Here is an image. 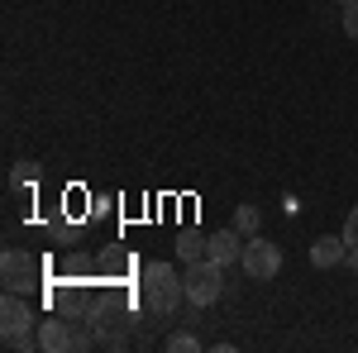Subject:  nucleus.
I'll return each instance as SVG.
<instances>
[{
	"label": "nucleus",
	"instance_id": "obj_1",
	"mask_svg": "<svg viewBox=\"0 0 358 353\" xmlns=\"http://www.w3.org/2000/svg\"><path fill=\"white\" fill-rule=\"evenodd\" d=\"M138 296L143 305L153 310V315H172L182 296H187V287H182V272L172 268V263H148L143 277H138Z\"/></svg>",
	"mask_w": 358,
	"mask_h": 353
},
{
	"label": "nucleus",
	"instance_id": "obj_2",
	"mask_svg": "<svg viewBox=\"0 0 358 353\" xmlns=\"http://www.w3.org/2000/svg\"><path fill=\"white\" fill-rule=\"evenodd\" d=\"M182 287H187V301H192V305H215V301L224 296V263H215V258L187 263Z\"/></svg>",
	"mask_w": 358,
	"mask_h": 353
},
{
	"label": "nucleus",
	"instance_id": "obj_3",
	"mask_svg": "<svg viewBox=\"0 0 358 353\" xmlns=\"http://www.w3.org/2000/svg\"><path fill=\"white\" fill-rule=\"evenodd\" d=\"M38 258L34 253H24V248H5L0 253V287L5 291H20V296H29L34 287H38Z\"/></svg>",
	"mask_w": 358,
	"mask_h": 353
},
{
	"label": "nucleus",
	"instance_id": "obj_4",
	"mask_svg": "<svg viewBox=\"0 0 358 353\" xmlns=\"http://www.w3.org/2000/svg\"><path fill=\"white\" fill-rule=\"evenodd\" d=\"M239 263H244V272L253 277V282H273L277 272H282V248L253 234V239L244 244V258H239Z\"/></svg>",
	"mask_w": 358,
	"mask_h": 353
},
{
	"label": "nucleus",
	"instance_id": "obj_5",
	"mask_svg": "<svg viewBox=\"0 0 358 353\" xmlns=\"http://www.w3.org/2000/svg\"><path fill=\"white\" fill-rule=\"evenodd\" d=\"M24 329H34V305L20 291H5V301H0V339H15Z\"/></svg>",
	"mask_w": 358,
	"mask_h": 353
},
{
	"label": "nucleus",
	"instance_id": "obj_6",
	"mask_svg": "<svg viewBox=\"0 0 358 353\" xmlns=\"http://www.w3.org/2000/svg\"><path fill=\"white\" fill-rule=\"evenodd\" d=\"M38 339H43V353H67V349H86V334L67 325V320H38Z\"/></svg>",
	"mask_w": 358,
	"mask_h": 353
},
{
	"label": "nucleus",
	"instance_id": "obj_7",
	"mask_svg": "<svg viewBox=\"0 0 358 353\" xmlns=\"http://www.w3.org/2000/svg\"><path fill=\"white\" fill-rule=\"evenodd\" d=\"M310 263H315V268H339V263H349L344 234H339V239H334V234H320V239L310 244Z\"/></svg>",
	"mask_w": 358,
	"mask_h": 353
},
{
	"label": "nucleus",
	"instance_id": "obj_8",
	"mask_svg": "<svg viewBox=\"0 0 358 353\" xmlns=\"http://www.w3.org/2000/svg\"><path fill=\"white\" fill-rule=\"evenodd\" d=\"M244 244H248V239L239 234V229H220V234H210V258L229 268V263H239V258H244Z\"/></svg>",
	"mask_w": 358,
	"mask_h": 353
},
{
	"label": "nucleus",
	"instance_id": "obj_9",
	"mask_svg": "<svg viewBox=\"0 0 358 353\" xmlns=\"http://www.w3.org/2000/svg\"><path fill=\"white\" fill-rule=\"evenodd\" d=\"M177 253H182V263H206V258H210V234L187 229V234L177 239Z\"/></svg>",
	"mask_w": 358,
	"mask_h": 353
},
{
	"label": "nucleus",
	"instance_id": "obj_10",
	"mask_svg": "<svg viewBox=\"0 0 358 353\" xmlns=\"http://www.w3.org/2000/svg\"><path fill=\"white\" fill-rule=\"evenodd\" d=\"M258 224H263L258 206H239V210H234V229H239L244 239H253V234H258Z\"/></svg>",
	"mask_w": 358,
	"mask_h": 353
},
{
	"label": "nucleus",
	"instance_id": "obj_11",
	"mask_svg": "<svg viewBox=\"0 0 358 353\" xmlns=\"http://www.w3.org/2000/svg\"><path fill=\"white\" fill-rule=\"evenodd\" d=\"M167 349H172V353H196V349H201V339H196V334H187V329H177V334L167 339Z\"/></svg>",
	"mask_w": 358,
	"mask_h": 353
},
{
	"label": "nucleus",
	"instance_id": "obj_12",
	"mask_svg": "<svg viewBox=\"0 0 358 353\" xmlns=\"http://www.w3.org/2000/svg\"><path fill=\"white\" fill-rule=\"evenodd\" d=\"M339 24H344V34L358 43V5H344V15H339Z\"/></svg>",
	"mask_w": 358,
	"mask_h": 353
},
{
	"label": "nucleus",
	"instance_id": "obj_13",
	"mask_svg": "<svg viewBox=\"0 0 358 353\" xmlns=\"http://www.w3.org/2000/svg\"><path fill=\"white\" fill-rule=\"evenodd\" d=\"M344 244H349V248L358 253V206L349 210V219H344Z\"/></svg>",
	"mask_w": 358,
	"mask_h": 353
},
{
	"label": "nucleus",
	"instance_id": "obj_14",
	"mask_svg": "<svg viewBox=\"0 0 358 353\" xmlns=\"http://www.w3.org/2000/svg\"><path fill=\"white\" fill-rule=\"evenodd\" d=\"M349 268H354V272H358V253H354V248H349Z\"/></svg>",
	"mask_w": 358,
	"mask_h": 353
},
{
	"label": "nucleus",
	"instance_id": "obj_15",
	"mask_svg": "<svg viewBox=\"0 0 358 353\" xmlns=\"http://www.w3.org/2000/svg\"><path fill=\"white\" fill-rule=\"evenodd\" d=\"M334 5H358V0H334Z\"/></svg>",
	"mask_w": 358,
	"mask_h": 353
}]
</instances>
